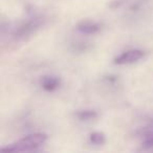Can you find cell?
Returning a JSON list of instances; mask_svg holds the SVG:
<instances>
[{
    "label": "cell",
    "mask_w": 153,
    "mask_h": 153,
    "mask_svg": "<svg viewBox=\"0 0 153 153\" xmlns=\"http://www.w3.org/2000/svg\"><path fill=\"white\" fill-rule=\"evenodd\" d=\"M74 117L80 122H92L98 119L99 114L97 111L91 109H84V110H78L74 113Z\"/></svg>",
    "instance_id": "obj_6"
},
{
    "label": "cell",
    "mask_w": 153,
    "mask_h": 153,
    "mask_svg": "<svg viewBox=\"0 0 153 153\" xmlns=\"http://www.w3.org/2000/svg\"><path fill=\"white\" fill-rule=\"evenodd\" d=\"M44 24V18L35 17L27 20L23 24L19 26L14 33V37L17 39H25L26 37H30L34 35L39 28H41Z\"/></svg>",
    "instance_id": "obj_2"
},
{
    "label": "cell",
    "mask_w": 153,
    "mask_h": 153,
    "mask_svg": "<svg viewBox=\"0 0 153 153\" xmlns=\"http://www.w3.org/2000/svg\"><path fill=\"white\" fill-rule=\"evenodd\" d=\"M47 140L45 133H32L18 140L5 148L0 149L1 153H17V152H30L43 146Z\"/></svg>",
    "instance_id": "obj_1"
},
{
    "label": "cell",
    "mask_w": 153,
    "mask_h": 153,
    "mask_svg": "<svg viewBox=\"0 0 153 153\" xmlns=\"http://www.w3.org/2000/svg\"><path fill=\"white\" fill-rule=\"evenodd\" d=\"M149 122H150V124H152V125H153V117H152V119L149 120Z\"/></svg>",
    "instance_id": "obj_9"
},
{
    "label": "cell",
    "mask_w": 153,
    "mask_h": 153,
    "mask_svg": "<svg viewBox=\"0 0 153 153\" xmlns=\"http://www.w3.org/2000/svg\"><path fill=\"white\" fill-rule=\"evenodd\" d=\"M144 143H143V146L146 147V148H152L153 147V131H148L146 133H144Z\"/></svg>",
    "instance_id": "obj_8"
},
{
    "label": "cell",
    "mask_w": 153,
    "mask_h": 153,
    "mask_svg": "<svg viewBox=\"0 0 153 153\" xmlns=\"http://www.w3.org/2000/svg\"><path fill=\"white\" fill-rule=\"evenodd\" d=\"M146 53L142 49H129V51H124L120 56H117L114 59V64H117V65L133 64L143 59Z\"/></svg>",
    "instance_id": "obj_3"
},
{
    "label": "cell",
    "mask_w": 153,
    "mask_h": 153,
    "mask_svg": "<svg viewBox=\"0 0 153 153\" xmlns=\"http://www.w3.org/2000/svg\"><path fill=\"white\" fill-rule=\"evenodd\" d=\"M76 30L84 35L98 34L102 30V24L94 20H82L76 26Z\"/></svg>",
    "instance_id": "obj_4"
},
{
    "label": "cell",
    "mask_w": 153,
    "mask_h": 153,
    "mask_svg": "<svg viewBox=\"0 0 153 153\" xmlns=\"http://www.w3.org/2000/svg\"><path fill=\"white\" fill-rule=\"evenodd\" d=\"M40 85L45 91L53 92L61 85V80L56 76H43L40 79Z\"/></svg>",
    "instance_id": "obj_5"
},
{
    "label": "cell",
    "mask_w": 153,
    "mask_h": 153,
    "mask_svg": "<svg viewBox=\"0 0 153 153\" xmlns=\"http://www.w3.org/2000/svg\"><path fill=\"white\" fill-rule=\"evenodd\" d=\"M89 140L91 144L101 146V145H104L106 142V136L103 132H92L89 135Z\"/></svg>",
    "instance_id": "obj_7"
}]
</instances>
